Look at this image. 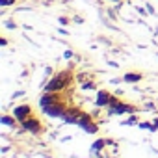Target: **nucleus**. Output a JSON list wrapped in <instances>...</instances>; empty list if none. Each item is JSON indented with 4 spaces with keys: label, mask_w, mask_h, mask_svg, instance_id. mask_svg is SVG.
<instances>
[{
    "label": "nucleus",
    "mask_w": 158,
    "mask_h": 158,
    "mask_svg": "<svg viewBox=\"0 0 158 158\" xmlns=\"http://www.w3.org/2000/svg\"><path fill=\"white\" fill-rule=\"evenodd\" d=\"M69 80H71V74H69V73H61V74L54 76L52 80L45 86V91H60V89H63V88L67 86Z\"/></svg>",
    "instance_id": "obj_1"
},
{
    "label": "nucleus",
    "mask_w": 158,
    "mask_h": 158,
    "mask_svg": "<svg viewBox=\"0 0 158 158\" xmlns=\"http://www.w3.org/2000/svg\"><path fill=\"white\" fill-rule=\"evenodd\" d=\"M15 4V0H0V6H11Z\"/></svg>",
    "instance_id": "obj_11"
},
{
    "label": "nucleus",
    "mask_w": 158,
    "mask_h": 158,
    "mask_svg": "<svg viewBox=\"0 0 158 158\" xmlns=\"http://www.w3.org/2000/svg\"><path fill=\"white\" fill-rule=\"evenodd\" d=\"M141 80V74L138 73H127L125 74V82H139Z\"/></svg>",
    "instance_id": "obj_8"
},
{
    "label": "nucleus",
    "mask_w": 158,
    "mask_h": 158,
    "mask_svg": "<svg viewBox=\"0 0 158 158\" xmlns=\"http://www.w3.org/2000/svg\"><path fill=\"white\" fill-rule=\"evenodd\" d=\"M2 123H4V125H8V127H15V117L11 119V117L4 115V117H2Z\"/></svg>",
    "instance_id": "obj_9"
},
{
    "label": "nucleus",
    "mask_w": 158,
    "mask_h": 158,
    "mask_svg": "<svg viewBox=\"0 0 158 158\" xmlns=\"http://www.w3.org/2000/svg\"><path fill=\"white\" fill-rule=\"evenodd\" d=\"M114 2H117V0H114Z\"/></svg>",
    "instance_id": "obj_12"
},
{
    "label": "nucleus",
    "mask_w": 158,
    "mask_h": 158,
    "mask_svg": "<svg viewBox=\"0 0 158 158\" xmlns=\"http://www.w3.org/2000/svg\"><path fill=\"white\" fill-rule=\"evenodd\" d=\"M106 143H108L106 139H97V141H95V145H93V149H95V151H99V149H102Z\"/></svg>",
    "instance_id": "obj_10"
},
{
    "label": "nucleus",
    "mask_w": 158,
    "mask_h": 158,
    "mask_svg": "<svg viewBox=\"0 0 158 158\" xmlns=\"http://www.w3.org/2000/svg\"><path fill=\"white\" fill-rule=\"evenodd\" d=\"M112 99H114V97H112L108 91H99V93H97V101H95V104H97V106H110Z\"/></svg>",
    "instance_id": "obj_5"
},
{
    "label": "nucleus",
    "mask_w": 158,
    "mask_h": 158,
    "mask_svg": "<svg viewBox=\"0 0 158 158\" xmlns=\"http://www.w3.org/2000/svg\"><path fill=\"white\" fill-rule=\"evenodd\" d=\"M43 112H45L48 117H63L65 112H67V106H65L61 101H58V102H52V104L43 106Z\"/></svg>",
    "instance_id": "obj_2"
},
{
    "label": "nucleus",
    "mask_w": 158,
    "mask_h": 158,
    "mask_svg": "<svg viewBox=\"0 0 158 158\" xmlns=\"http://www.w3.org/2000/svg\"><path fill=\"white\" fill-rule=\"evenodd\" d=\"M80 127H82V128H84L86 132H91V134H95V132H97V125H95V123H91V119L84 121V123H82Z\"/></svg>",
    "instance_id": "obj_7"
},
{
    "label": "nucleus",
    "mask_w": 158,
    "mask_h": 158,
    "mask_svg": "<svg viewBox=\"0 0 158 158\" xmlns=\"http://www.w3.org/2000/svg\"><path fill=\"white\" fill-rule=\"evenodd\" d=\"M21 125H23V128H24V130H28V132H34V134H39V132L43 130V125H41V121H39L37 117H34V115H32V117H28L26 121H23Z\"/></svg>",
    "instance_id": "obj_4"
},
{
    "label": "nucleus",
    "mask_w": 158,
    "mask_h": 158,
    "mask_svg": "<svg viewBox=\"0 0 158 158\" xmlns=\"http://www.w3.org/2000/svg\"><path fill=\"white\" fill-rule=\"evenodd\" d=\"M80 115H82V112H78V110H67L65 115H63V119H65L67 123H78Z\"/></svg>",
    "instance_id": "obj_6"
},
{
    "label": "nucleus",
    "mask_w": 158,
    "mask_h": 158,
    "mask_svg": "<svg viewBox=\"0 0 158 158\" xmlns=\"http://www.w3.org/2000/svg\"><path fill=\"white\" fill-rule=\"evenodd\" d=\"M34 115V110H32V106L30 104H19V106H15L13 108V117L19 121V123H23V121H26L28 117H32Z\"/></svg>",
    "instance_id": "obj_3"
}]
</instances>
